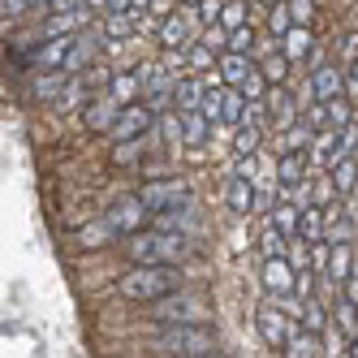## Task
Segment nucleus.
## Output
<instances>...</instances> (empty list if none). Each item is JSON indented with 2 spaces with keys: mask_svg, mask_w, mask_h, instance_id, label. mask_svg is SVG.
Segmentation results:
<instances>
[{
  "mask_svg": "<svg viewBox=\"0 0 358 358\" xmlns=\"http://www.w3.org/2000/svg\"><path fill=\"white\" fill-rule=\"evenodd\" d=\"M177 289H182L177 264H134L117 280V294L130 298V302H160V298H169Z\"/></svg>",
  "mask_w": 358,
  "mask_h": 358,
  "instance_id": "1",
  "label": "nucleus"
},
{
  "mask_svg": "<svg viewBox=\"0 0 358 358\" xmlns=\"http://www.w3.org/2000/svg\"><path fill=\"white\" fill-rule=\"evenodd\" d=\"M125 255L134 264H182L190 255V238L173 229H151V234H125Z\"/></svg>",
  "mask_w": 358,
  "mask_h": 358,
  "instance_id": "2",
  "label": "nucleus"
},
{
  "mask_svg": "<svg viewBox=\"0 0 358 358\" xmlns=\"http://www.w3.org/2000/svg\"><path fill=\"white\" fill-rule=\"evenodd\" d=\"M156 350L160 354H186V358L216 354V332L208 324H164V332L156 337Z\"/></svg>",
  "mask_w": 358,
  "mask_h": 358,
  "instance_id": "3",
  "label": "nucleus"
},
{
  "mask_svg": "<svg viewBox=\"0 0 358 358\" xmlns=\"http://www.w3.org/2000/svg\"><path fill=\"white\" fill-rule=\"evenodd\" d=\"M151 306H156L160 324H203V315H208V306H203L199 298H186L182 289L160 298V302H151Z\"/></svg>",
  "mask_w": 358,
  "mask_h": 358,
  "instance_id": "4",
  "label": "nucleus"
},
{
  "mask_svg": "<svg viewBox=\"0 0 358 358\" xmlns=\"http://www.w3.org/2000/svg\"><path fill=\"white\" fill-rule=\"evenodd\" d=\"M151 108H138V104H125L121 108V117H117V125H113V143H130V138H143L147 130H151Z\"/></svg>",
  "mask_w": 358,
  "mask_h": 358,
  "instance_id": "5",
  "label": "nucleus"
},
{
  "mask_svg": "<svg viewBox=\"0 0 358 358\" xmlns=\"http://www.w3.org/2000/svg\"><path fill=\"white\" fill-rule=\"evenodd\" d=\"M255 320H259V332H264V341H268L272 350H285V341L294 337V332H289V320H285V311H280V306L264 302L259 311H255Z\"/></svg>",
  "mask_w": 358,
  "mask_h": 358,
  "instance_id": "6",
  "label": "nucleus"
},
{
  "mask_svg": "<svg viewBox=\"0 0 358 358\" xmlns=\"http://www.w3.org/2000/svg\"><path fill=\"white\" fill-rule=\"evenodd\" d=\"M298 285V272L285 264V255H272V259H264V289L272 298H289Z\"/></svg>",
  "mask_w": 358,
  "mask_h": 358,
  "instance_id": "7",
  "label": "nucleus"
},
{
  "mask_svg": "<svg viewBox=\"0 0 358 358\" xmlns=\"http://www.w3.org/2000/svg\"><path fill=\"white\" fill-rule=\"evenodd\" d=\"M151 212H147V203H143V194H134V199H121L117 208L108 212V224L117 229V234H138L143 229V220H147Z\"/></svg>",
  "mask_w": 358,
  "mask_h": 358,
  "instance_id": "8",
  "label": "nucleus"
},
{
  "mask_svg": "<svg viewBox=\"0 0 358 358\" xmlns=\"http://www.w3.org/2000/svg\"><path fill=\"white\" fill-rule=\"evenodd\" d=\"M190 190H186V182H151V186H143V203H147V212L156 216V212H164V208H173V203H182Z\"/></svg>",
  "mask_w": 358,
  "mask_h": 358,
  "instance_id": "9",
  "label": "nucleus"
},
{
  "mask_svg": "<svg viewBox=\"0 0 358 358\" xmlns=\"http://www.w3.org/2000/svg\"><path fill=\"white\" fill-rule=\"evenodd\" d=\"M156 35H160V43L169 48V52H186V48H190V27H186L182 13H169Z\"/></svg>",
  "mask_w": 358,
  "mask_h": 358,
  "instance_id": "10",
  "label": "nucleus"
},
{
  "mask_svg": "<svg viewBox=\"0 0 358 358\" xmlns=\"http://www.w3.org/2000/svg\"><path fill=\"white\" fill-rule=\"evenodd\" d=\"M350 255H354V246H350V242H332V246H328L324 276L332 280V285H350Z\"/></svg>",
  "mask_w": 358,
  "mask_h": 358,
  "instance_id": "11",
  "label": "nucleus"
},
{
  "mask_svg": "<svg viewBox=\"0 0 358 358\" xmlns=\"http://www.w3.org/2000/svg\"><path fill=\"white\" fill-rule=\"evenodd\" d=\"M73 39H78V35H52V39H48V43H39L35 48V65H52V69H61L65 65V57H69V48H73Z\"/></svg>",
  "mask_w": 358,
  "mask_h": 358,
  "instance_id": "12",
  "label": "nucleus"
},
{
  "mask_svg": "<svg viewBox=\"0 0 358 358\" xmlns=\"http://www.w3.org/2000/svg\"><path fill=\"white\" fill-rule=\"evenodd\" d=\"M203 95H208V87H199L194 78H177L173 83V108L177 113H199L203 108Z\"/></svg>",
  "mask_w": 358,
  "mask_h": 358,
  "instance_id": "13",
  "label": "nucleus"
},
{
  "mask_svg": "<svg viewBox=\"0 0 358 358\" xmlns=\"http://www.w3.org/2000/svg\"><path fill=\"white\" fill-rule=\"evenodd\" d=\"M156 229H173V234H186V229H194V208L182 199V203H173V208L156 212Z\"/></svg>",
  "mask_w": 358,
  "mask_h": 358,
  "instance_id": "14",
  "label": "nucleus"
},
{
  "mask_svg": "<svg viewBox=\"0 0 358 358\" xmlns=\"http://www.w3.org/2000/svg\"><path fill=\"white\" fill-rule=\"evenodd\" d=\"M354 151H358V125L350 121V125H341V130L332 134V147L324 151V160H328V164H337V160H350Z\"/></svg>",
  "mask_w": 358,
  "mask_h": 358,
  "instance_id": "15",
  "label": "nucleus"
},
{
  "mask_svg": "<svg viewBox=\"0 0 358 358\" xmlns=\"http://www.w3.org/2000/svg\"><path fill=\"white\" fill-rule=\"evenodd\" d=\"M250 69H255V65H250L246 52H234V48H229V52L220 57V78H224V87H242Z\"/></svg>",
  "mask_w": 358,
  "mask_h": 358,
  "instance_id": "16",
  "label": "nucleus"
},
{
  "mask_svg": "<svg viewBox=\"0 0 358 358\" xmlns=\"http://www.w3.org/2000/svg\"><path fill=\"white\" fill-rule=\"evenodd\" d=\"M250 208H255V182H250V177H238V173H234V182H229V212L250 216Z\"/></svg>",
  "mask_w": 358,
  "mask_h": 358,
  "instance_id": "17",
  "label": "nucleus"
},
{
  "mask_svg": "<svg viewBox=\"0 0 358 358\" xmlns=\"http://www.w3.org/2000/svg\"><path fill=\"white\" fill-rule=\"evenodd\" d=\"M285 57L289 61H302V57H311V48H315V39H311V27H302V22H294V27L285 31Z\"/></svg>",
  "mask_w": 358,
  "mask_h": 358,
  "instance_id": "18",
  "label": "nucleus"
},
{
  "mask_svg": "<svg viewBox=\"0 0 358 358\" xmlns=\"http://www.w3.org/2000/svg\"><path fill=\"white\" fill-rule=\"evenodd\" d=\"M117 117H121V104L108 95V99H99V104L87 108V130H113Z\"/></svg>",
  "mask_w": 358,
  "mask_h": 358,
  "instance_id": "19",
  "label": "nucleus"
},
{
  "mask_svg": "<svg viewBox=\"0 0 358 358\" xmlns=\"http://www.w3.org/2000/svg\"><path fill=\"white\" fill-rule=\"evenodd\" d=\"M320 345H324V332L302 328V332H294V337L285 341V350H280V354H289V358H311V354H320Z\"/></svg>",
  "mask_w": 358,
  "mask_h": 358,
  "instance_id": "20",
  "label": "nucleus"
},
{
  "mask_svg": "<svg viewBox=\"0 0 358 358\" xmlns=\"http://www.w3.org/2000/svg\"><path fill=\"white\" fill-rule=\"evenodd\" d=\"M311 91H315V99H332V95H345V78L332 65H324V69H315V78H311Z\"/></svg>",
  "mask_w": 358,
  "mask_h": 358,
  "instance_id": "21",
  "label": "nucleus"
},
{
  "mask_svg": "<svg viewBox=\"0 0 358 358\" xmlns=\"http://www.w3.org/2000/svg\"><path fill=\"white\" fill-rule=\"evenodd\" d=\"M332 320H337V328L354 341V337H358V298H354V294L337 298V306H332Z\"/></svg>",
  "mask_w": 358,
  "mask_h": 358,
  "instance_id": "22",
  "label": "nucleus"
},
{
  "mask_svg": "<svg viewBox=\"0 0 358 358\" xmlns=\"http://www.w3.org/2000/svg\"><path fill=\"white\" fill-rule=\"evenodd\" d=\"M272 224L280 229L285 238H298V229H302V212L294 208V203L280 194V203H276V212H272Z\"/></svg>",
  "mask_w": 358,
  "mask_h": 358,
  "instance_id": "23",
  "label": "nucleus"
},
{
  "mask_svg": "<svg viewBox=\"0 0 358 358\" xmlns=\"http://www.w3.org/2000/svg\"><path fill=\"white\" fill-rule=\"evenodd\" d=\"M276 177H280V186H298L302 177H306V151H285V156H280Z\"/></svg>",
  "mask_w": 358,
  "mask_h": 358,
  "instance_id": "24",
  "label": "nucleus"
},
{
  "mask_svg": "<svg viewBox=\"0 0 358 358\" xmlns=\"http://www.w3.org/2000/svg\"><path fill=\"white\" fill-rule=\"evenodd\" d=\"M246 108H250V99L242 95V87H224V113H220V121L224 125H242Z\"/></svg>",
  "mask_w": 358,
  "mask_h": 358,
  "instance_id": "25",
  "label": "nucleus"
},
{
  "mask_svg": "<svg viewBox=\"0 0 358 358\" xmlns=\"http://www.w3.org/2000/svg\"><path fill=\"white\" fill-rule=\"evenodd\" d=\"M143 91V73H117L113 78V87H108V95L117 99V104L125 108V104H134V95Z\"/></svg>",
  "mask_w": 358,
  "mask_h": 358,
  "instance_id": "26",
  "label": "nucleus"
},
{
  "mask_svg": "<svg viewBox=\"0 0 358 358\" xmlns=\"http://www.w3.org/2000/svg\"><path fill=\"white\" fill-rule=\"evenodd\" d=\"M130 35H134V17H130V9H121V13H104V39L121 43V39H130Z\"/></svg>",
  "mask_w": 358,
  "mask_h": 358,
  "instance_id": "27",
  "label": "nucleus"
},
{
  "mask_svg": "<svg viewBox=\"0 0 358 358\" xmlns=\"http://www.w3.org/2000/svg\"><path fill=\"white\" fill-rule=\"evenodd\" d=\"M358 186V164H354V156L350 160H337L332 164V194H350Z\"/></svg>",
  "mask_w": 358,
  "mask_h": 358,
  "instance_id": "28",
  "label": "nucleus"
},
{
  "mask_svg": "<svg viewBox=\"0 0 358 358\" xmlns=\"http://www.w3.org/2000/svg\"><path fill=\"white\" fill-rule=\"evenodd\" d=\"M324 113H328V130H341V125H350V95H332V99H320Z\"/></svg>",
  "mask_w": 358,
  "mask_h": 358,
  "instance_id": "29",
  "label": "nucleus"
},
{
  "mask_svg": "<svg viewBox=\"0 0 358 358\" xmlns=\"http://www.w3.org/2000/svg\"><path fill=\"white\" fill-rule=\"evenodd\" d=\"M246 17H250V5H246V0H224V9H220V27H224V31L246 27Z\"/></svg>",
  "mask_w": 358,
  "mask_h": 358,
  "instance_id": "30",
  "label": "nucleus"
},
{
  "mask_svg": "<svg viewBox=\"0 0 358 358\" xmlns=\"http://www.w3.org/2000/svg\"><path fill=\"white\" fill-rule=\"evenodd\" d=\"M289 27H294V9H289V0H276V5H272V17H268V31H272L276 39H285Z\"/></svg>",
  "mask_w": 358,
  "mask_h": 358,
  "instance_id": "31",
  "label": "nucleus"
},
{
  "mask_svg": "<svg viewBox=\"0 0 358 358\" xmlns=\"http://www.w3.org/2000/svg\"><path fill=\"white\" fill-rule=\"evenodd\" d=\"M83 22V13L78 9H69V13H57L52 22H48L43 27V39H52V35H73V27H78Z\"/></svg>",
  "mask_w": 358,
  "mask_h": 358,
  "instance_id": "32",
  "label": "nucleus"
},
{
  "mask_svg": "<svg viewBox=\"0 0 358 358\" xmlns=\"http://www.w3.org/2000/svg\"><path fill=\"white\" fill-rule=\"evenodd\" d=\"M255 147H259V125L242 121L238 125V138H234V151H238V156H255Z\"/></svg>",
  "mask_w": 358,
  "mask_h": 358,
  "instance_id": "33",
  "label": "nucleus"
},
{
  "mask_svg": "<svg viewBox=\"0 0 358 358\" xmlns=\"http://www.w3.org/2000/svg\"><path fill=\"white\" fill-rule=\"evenodd\" d=\"M182 121H186V143H203V138H208V130L216 125V121H208L203 113H182Z\"/></svg>",
  "mask_w": 358,
  "mask_h": 358,
  "instance_id": "34",
  "label": "nucleus"
},
{
  "mask_svg": "<svg viewBox=\"0 0 358 358\" xmlns=\"http://www.w3.org/2000/svg\"><path fill=\"white\" fill-rule=\"evenodd\" d=\"M324 220H328V216H320V203H315V212H302V229H298V238L320 242V238H324Z\"/></svg>",
  "mask_w": 358,
  "mask_h": 358,
  "instance_id": "35",
  "label": "nucleus"
},
{
  "mask_svg": "<svg viewBox=\"0 0 358 358\" xmlns=\"http://www.w3.org/2000/svg\"><path fill=\"white\" fill-rule=\"evenodd\" d=\"M289 65H294V61L285 57V48H280V52H272V57H268V61H264L259 69L268 73V83H285V73H289Z\"/></svg>",
  "mask_w": 358,
  "mask_h": 358,
  "instance_id": "36",
  "label": "nucleus"
},
{
  "mask_svg": "<svg viewBox=\"0 0 358 358\" xmlns=\"http://www.w3.org/2000/svg\"><path fill=\"white\" fill-rule=\"evenodd\" d=\"M298 315H302V328H311V332H324V324H328V311H324V306H315L311 298L302 302Z\"/></svg>",
  "mask_w": 358,
  "mask_h": 358,
  "instance_id": "37",
  "label": "nucleus"
},
{
  "mask_svg": "<svg viewBox=\"0 0 358 358\" xmlns=\"http://www.w3.org/2000/svg\"><path fill=\"white\" fill-rule=\"evenodd\" d=\"M91 57H95V48H91V43H83V39H73V48H69V57H65V65H61V69H69V73H73V69H83Z\"/></svg>",
  "mask_w": 358,
  "mask_h": 358,
  "instance_id": "38",
  "label": "nucleus"
},
{
  "mask_svg": "<svg viewBox=\"0 0 358 358\" xmlns=\"http://www.w3.org/2000/svg\"><path fill=\"white\" fill-rule=\"evenodd\" d=\"M311 130H315L311 121H306V125H289V130H285V151H302L306 143H311Z\"/></svg>",
  "mask_w": 358,
  "mask_h": 358,
  "instance_id": "39",
  "label": "nucleus"
},
{
  "mask_svg": "<svg viewBox=\"0 0 358 358\" xmlns=\"http://www.w3.org/2000/svg\"><path fill=\"white\" fill-rule=\"evenodd\" d=\"M208 121H220V113H224V91H216V87H208V95H203V108H199Z\"/></svg>",
  "mask_w": 358,
  "mask_h": 358,
  "instance_id": "40",
  "label": "nucleus"
},
{
  "mask_svg": "<svg viewBox=\"0 0 358 358\" xmlns=\"http://www.w3.org/2000/svg\"><path fill=\"white\" fill-rule=\"evenodd\" d=\"M285 242H289V238H285V234H280V229L272 224L268 234H264V259H272V255H285Z\"/></svg>",
  "mask_w": 358,
  "mask_h": 358,
  "instance_id": "41",
  "label": "nucleus"
},
{
  "mask_svg": "<svg viewBox=\"0 0 358 358\" xmlns=\"http://www.w3.org/2000/svg\"><path fill=\"white\" fill-rule=\"evenodd\" d=\"M220 9H224V0H199V22L203 27H212V22H220Z\"/></svg>",
  "mask_w": 358,
  "mask_h": 358,
  "instance_id": "42",
  "label": "nucleus"
},
{
  "mask_svg": "<svg viewBox=\"0 0 358 358\" xmlns=\"http://www.w3.org/2000/svg\"><path fill=\"white\" fill-rule=\"evenodd\" d=\"M250 43H255V31H250V27L229 31V48H234V52H250Z\"/></svg>",
  "mask_w": 358,
  "mask_h": 358,
  "instance_id": "43",
  "label": "nucleus"
},
{
  "mask_svg": "<svg viewBox=\"0 0 358 358\" xmlns=\"http://www.w3.org/2000/svg\"><path fill=\"white\" fill-rule=\"evenodd\" d=\"M289 9H294V22H311V13H315V0H289Z\"/></svg>",
  "mask_w": 358,
  "mask_h": 358,
  "instance_id": "44",
  "label": "nucleus"
},
{
  "mask_svg": "<svg viewBox=\"0 0 358 358\" xmlns=\"http://www.w3.org/2000/svg\"><path fill=\"white\" fill-rule=\"evenodd\" d=\"M31 5H39V0H5V13H9V17H22ZM43 5H48V0H43Z\"/></svg>",
  "mask_w": 358,
  "mask_h": 358,
  "instance_id": "45",
  "label": "nucleus"
},
{
  "mask_svg": "<svg viewBox=\"0 0 358 358\" xmlns=\"http://www.w3.org/2000/svg\"><path fill=\"white\" fill-rule=\"evenodd\" d=\"M345 95H350V99H358V57L350 61V73H345Z\"/></svg>",
  "mask_w": 358,
  "mask_h": 358,
  "instance_id": "46",
  "label": "nucleus"
},
{
  "mask_svg": "<svg viewBox=\"0 0 358 358\" xmlns=\"http://www.w3.org/2000/svg\"><path fill=\"white\" fill-rule=\"evenodd\" d=\"M212 52H216V48H208V43H203V48H190V65H208Z\"/></svg>",
  "mask_w": 358,
  "mask_h": 358,
  "instance_id": "47",
  "label": "nucleus"
},
{
  "mask_svg": "<svg viewBox=\"0 0 358 358\" xmlns=\"http://www.w3.org/2000/svg\"><path fill=\"white\" fill-rule=\"evenodd\" d=\"M255 169H259L255 156H238V177H250V182H255Z\"/></svg>",
  "mask_w": 358,
  "mask_h": 358,
  "instance_id": "48",
  "label": "nucleus"
},
{
  "mask_svg": "<svg viewBox=\"0 0 358 358\" xmlns=\"http://www.w3.org/2000/svg\"><path fill=\"white\" fill-rule=\"evenodd\" d=\"M78 5H87V0H48V9H52V13H69V9H78Z\"/></svg>",
  "mask_w": 358,
  "mask_h": 358,
  "instance_id": "49",
  "label": "nucleus"
},
{
  "mask_svg": "<svg viewBox=\"0 0 358 358\" xmlns=\"http://www.w3.org/2000/svg\"><path fill=\"white\" fill-rule=\"evenodd\" d=\"M354 57H358V35L345 39V61H354Z\"/></svg>",
  "mask_w": 358,
  "mask_h": 358,
  "instance_id": "50",
  "label": "nucleus"
},
{
  "mask_svg": "<svg viewBox=\"0 0 358 358\" xmlns=\"http://www.w3.org/2000/svg\"><path fill=\"white\" fill-rule=\"evenodd\" d=\"M350 345H354V350H350V354H354V358H358V337H354V341H350Z\"/></svg>",
  "mask_w": 358,
  "mask_h": 358,
  "instance_id": "51",
  "label": "nucleus"
},
{
  "mask_svg": "<svg viewBox=\"0 0 358 358\" xmlns=\"http://www.w3.org/2000/svg\"><path fill=\"white\" fill-rule=\"evenodd\" d=\"M259 5H276V0H259Z\"/></svg>",
  "mask_w": 358,
  "mask_h": 358,
  "instance_id": "52",
  "label": "nucleus"
},
{
  "mask_svg": "<svg viewBox=\"0 0 358 358\" xmlns=\"http://www.w3.org/2000/svg\"><path fill=\"white\" fill-rule=\"evenodd\" d=\"M186 5H199V0H186Z\"/></svg>",
  "mask_w": 358,
  "mask_h": 358,
  "instance_id": "53",
  "label": "nucleus"
}]
</instances>
